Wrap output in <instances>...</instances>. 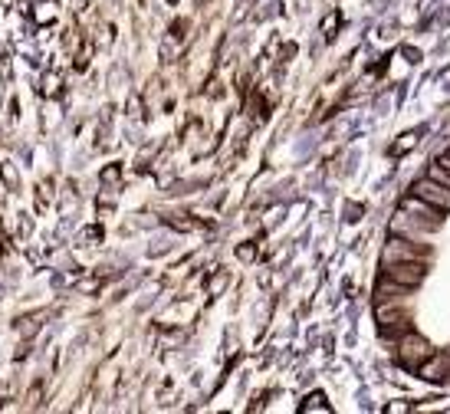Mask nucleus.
<instances>
[{
    "mask_svg": "<svg viewBox=\"0 0 450 414\" xmlns=\"http://www.w3.org/2000/svg\"><path fill=\"white\" fill-rule=\"evenodd\" d=\"M411 194L424 197L428 204H434L437 210H444V214L450 210V187H447V185H440V181H434V178H421V181H414Z\"/></svg>",
    "mask_w": 450,
    "mask_h": 414,
    "instance_id": "obj_5",
    "label": "nucleus"
},
{
    "mask_svg": "<svg viewBox=\"0 0 450 414\" xmlns=\"http://www.w3.org/2000/svg\"><path fill=\"white\" fill-rule=\"evenodd\" d=\"M437 227H440V224L424 220V217H418V214H407V210H398V217L391 220V230H395V234H401V237H411V240L428 237V234H434Z\"/></svg>",
    "mask_w": 450,
    "mask_h": 414,
    "instance_id": "obj_4",
    "label": "nucleus"
},
{
    "mask_svg": "<svg viewBox=\"0 0 450 414\" xmlns=\"http://www.w3.org/2000/svg\"><path fill=\"white\" fill-rule=\"evenodd\" d=\"M428 257H430L428 247H424V243H414L411 237H395L385 247V253H381V260H385V263H398V260H421V263H428Z\"/></svg>",
    "mask_w": 450,
    "mask_h": 414,
    "instance_id": "obj_3",
    "label": "nucleus"
},
{
    "mask_svg": "<svg viewBox=\"0 0 450 414\" xmlns=\"http://www.w3.org/2000/svg\"><path fill=\"white\" fill-rule=\"evenodd\" d=\"M414 145H418V135H414V131H407V135H401V142H398L391 152H395V155H405L407 148H414Z\"/></svg>",
    "mask_w": 450,
    "mask_h": 414,
    "instance_id": "obj_9",
    "label": "nucleus"
},
{
    "mask_svg": "<svg viewBox=\"0 0 450 414\" xmlns=\"http://www.w3.org/2000/svg\"><path fill=\"white\" fill-rule=\"evenodd\" d=\"M447 155H450V152H447Z\"/></svg>",
    "mask_w": 450,
    "mask_h": 414,
    "instance_id": "obj_11",
    "label": "nucleus"
},
{
    "mask_svg": "<svg viewBox=\"0 0 450 414\" xmlns=\"http://www.w3.org/2000/svg\"><path fill=\"white\" fill-rule=\"evenodd\" d=\"M401 210H407V214H418V217H424V220H434V224H440V214L444 210H437L434 204H428L424 197H418V194H407L405 201H401Z\"/></svg>",
    "mask_w": 450,
    "mask_h": 414,
    "instance_id": "obj_6",
    "label": "nucleus"
},
{
    "mask_svg": "<svg viewBox=\"0 0 450 414\" xmlns=\"http://www.w3.org/2000/svg\"><path fill=\"white\" fill-rule=\"evenodd\" d=\"M300 411H302V414H312V411L329 414V411H332V408L325 404V394H322V392H316V394H309V398H306V401L300 404Z\"/></svg>",
    "mask_w": 450,
    "mask_h": 414,
    "instance_id": "obj_8",
    "label": "nucleus"
},
{
    "mask_svg": "<svg viewBox=\"0 0 450 414\" xmlns=\"http://www.w3.org/2000/svg\"><path fill=\"white\" fill-rule=\"evenodd\" d=\"M428 178H434V181H440V185L450 187V155H444V158H437V162L430 164Z\"/></svg>",
    "mask_w": 450,
    "mask_h": 414,
    "instance_id": "obj_7",
    "label": "nucleus"
},
{
    "mask_svg": "<svg viewBox=\"0 0 450 414\" xmlns=\"http://www.w3.org/2000/svg\"><path fill=\"white\" fill-rule=\"evenodd\" d=\"M385 411H388V414H405V411H411V404H405V401H395V404H388Z\"/></svg>",
    "mask_w": 450,
    "mask_h": 414,
    "instance_id": "obj_10",
    "label": "nucleus"
},
{
    "mask_svg": "<svg viewBox=\"0 0 450 414\" xmlns=\"http://www.w3.org/2000/svg\"><path fill=\"white\" fill-rule=\"evenodd\" d=\"M385 276L388 280H395V283H401V286H407V290H414V286L424 283V276H428V263H421V260L385 263Z\"/></svg>",
    "mask_w": 450,
    "mask_h": 414,
    "instance_id": "obj_2",
    "label": "nucleus"
},
{
    "mask_svg": "<svg viewBox=\"0 0 450 414\" xmlns=\"http://www.w3.org/2000/svg\"><path fill=\"white\" fill-rule=\"evenodd\" d=\"M430 355H434V349L428 345V338H421L418 332H405L401 342H398V362L405 369H421Z\"/></svg>",
    "mask_w": 450,
    "mask_h": 414,
    "instance_id": "obj_1",
    "label": "nucleus"
}]
</instances>
